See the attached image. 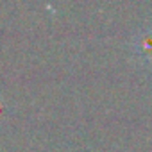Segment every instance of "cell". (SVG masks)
I'll use <instances>...</instances> for the list:
<instances>
[{"label":"cell","mask_w":152,"mask_h":152,"mask_svg":"<svg viewBox=\"0 0 152 152\" xmlns=\"http://www.w3.org/2000/svg\"><path fill=\"white\" fill-rule=\"evenodd\" d=\"M136 50L140 52V56H143V59H152V31H145L140 34Z\"/></svg>","instance_id":"6da1fadb"}]
</instances>
